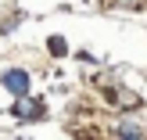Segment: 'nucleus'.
Listing matches in <instances>:
<instances>
[{
	"label": "nucleus",
	"instance_id": "f257e3e1",
	"mask_svg": "<svg viewBox=\"0 0 147 140\" xmlns=\"http://www.w3.org/2000/svg\"><path fill=\"white\" fill-rule=\"evenodd\" d=\"M4 86L14 93V97H25V93H29V76L18 72V68H7L4 72Z\"/></svg>",
	"mask_w": 147,
	"mask_h": 140
},
{
	"label": "nucleus",
	"instance_id": "f03ea898",
	"mask_svg": "<svg viewBox=\"0 0 147 140\" xmlns=\"http://www.w3.org/2000/svg\"><path fill=\"white\" fill-rule=\"evenodd\" d=\"M43 115V104H36V101H18L14 104V119H40Z\"/></svg>",
	"mask_w": 147,
	"mask_h": 140
},
{
	"label": "nucleus",
	"instance_id": "7ed1b4c3",
	"mask_svg": "<svg viewBox=\"0 0 147 140\" xmlns=\"http://www.w3.org/2000/svg\"><path fill=\"white\" fill-rule=\"evenodd\" d=\"M119 133H122V140H144V129H140V126H133V122H122Z\"/></svg>",
	"mask_w": 147,
	"mask_h": 140
},
{
	"label": "nucleus",
	"instance_id": "20e7f679",
	"mask_svg": "<svg viewBox=\"0 0 147 140\" xmlns=\"http://www.w3.org/2000/svg\"><path fill=\"white\" fill-rule=\"evenodd\" d=\"M50 50H54V54H65V40L61 36H50Z\"/></svg>",
	"mask_w": 147,
	"mask_h": 140
}]
</instances>
